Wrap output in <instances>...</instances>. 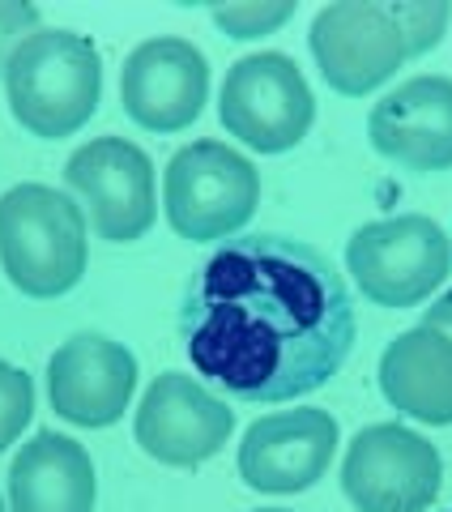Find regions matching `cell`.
Masks as SVG:
<instances>
[{
  "instance_id": "1",
  "label": "cell",
  "mask_w": 452,
  "mask_h": 512,
  "mask_svg": "<svg viewBox=\"0 0 452 512\" xmlns=\"http://www.w3.org/2000/svg\"><path fill=\"white\" fill-rule=\"evenodd\" d=\"M354 299L320 248L295 235H235L188 278L180 342L192 372L235 402H295L342 372Z\"/></svg>"
},
{
  "instance_id": "2",
  "label": "cell",
  "mask_w": 452,
  "mask_h": 512,
  "mask_svg": "<svg viewBox=\"0 0 452 512\" xmlns=\"http://www.w3.org/2000/svg\"><path fill=\"white\" fill-rule=\"evenodd\" d=\"M452 22L444 0H342L312 18V56L346 99L380 90L406 60L431 52Z\"/></svg>"
},
{
  "instance_id": "3",
  "label": "cell",
  "mask_w": 452,
  "mask_h": 512,
  "mask_svg": "<svg viewBox=\"0 0 452 512\" xmlns=\"http://www.w3.org/2000/svg\"><path fill=\"white\" fill-rule=\"evenodd\" d=\"M9 111L30 137L60 141L90 124L103 99L99 47L77 30H35L5 64Z\"/></svg>"
},
{
  "instance_id": "4",
  "label": "cell",
  "mask_w": 452,
  "mask_h": 512,
  "mask_svg": "<svg viewBox=\"0 0 452 512\" xmlns=\"http://www.w3.org/2000/svg\"><path fill=\"white\" fill-rule=\"evenodd\" d=\"M90 239L82 205L47 184L0 197V265L26 299H60L86 278Z\"/></svg>"
},
{
  "instance_id": "5",
  "label": "cell",
  "mask_w": 452,
  "mask_h": 512,
  "mask_svg": "<svg viewBox=\"0 0 452 512\" xmlns=\"http://www.w3.org/2000/svg\"><path fill=\"white\" fill-rule=\"evenodd\" d=\"M261 205V171L226 141H192L175 150L163 175V210L188 244H226Z\"/></svg>"
},
{
  "instance_id": "6",
  "label": "cell",
  "mask_w": 452,
  "mask_h": 512,
  "mask_svg": "<svg viewBox=\"0 0 452 512\" xmlns=\"http://www.w3.org/2000/svg\"><path fill=\"white\" fill-rule=\"evenodd\" d=\"M218 120L256 154H286L312 133L316 94L308 77L282 52H256L226 69Z\"/></svg>"
},
{
  "instance_id": "7",
  "label": "cell",
  "mask_w": 452,
  "mask_h": 512,
  "mask_svg": "<svg viewBox=\"0 0 452 512\" xmlns=\"http://www.w3.org/2000/svg\"><path fill=\"white\" fill-rule=\"evenodd\" d=\"M452 252L440 222L427 214H397L363 222L346 244V269L359 291L380 308H414L448 278Z\"/></svg>"
},
{
  "instance_id": "8",
  "label": "cell",
  "mask_w": 452,
  "mask_h": 512,
  "mask_svg": "<svg viewBox=\"0 0 452 512\" xmlns=\"http://www.w3.org/2000/svg\"><path fill=\"white\" fill-rule=\"evenodd\" d=\"M440 483V448L401 423L363 427L342 461V491L359 512H427Z\"/></svg>"
},
{
  "instance_id": "9",
  "label": "cell",
  "mask_w": 452,
  "mask_h": 512,
  "mask_svg": "<svg viewBox=\"0 0 452 512\" xmlns=\"http://www.w3.org/2000/svg\"><path fill=\"white\" fill-rule=\"evenodd\" d=\"M64 180L86 205L90 227L107 244H137L154 227V163L124 137H94L64 163Z\"/></svg>"
},
{
  "instance_id": "10",
  "label": "cell",
  "mask_w": 452,
  "mask_h": 512,
  "mask_svg": "<svg viewBox=\"0 0 452 512\" xmlns=\"http://www.w3.org/2000/svg\"><path fill=\"white\" fill-rule=\"evenodd\" d=\"M235 431V410L209 393L197 376L163 372L150 389H145L137 406L133 436L141 453L158 461V466L192 470L218 457Z\"/></svg>"
},
{
  "instance_id": "11",
  "label": "cell",
  "mask_w": 452,
  "mask_h": 512,
  "mask_svg": "<svg viewBox=\"0 0 452 512\" xmlns=\"http://www.w3.org/2000/svg\"><path fill=\"white\" fill-rule=\"evenodd\" d=\"M209 60L188 39H145L120 69L124 116L145 133H184L205 111Z\"/></svg>"
},
{
  "instance_id": "12",
  "label": "cell",
  "mask_w": 452,
  "mask_h": 512,
  "mask_svg": "<svg viewBox=\"0 0 452 512\" xmlns=\"http://www.w3.org/2000/svg\"><path fill=\"white\" fill-rule=\"evenodd\" d=\"M342 444V427L329 410H278L244 431L239 444V478L265 495H295L316 487L329 474V461Z\"/></svg>"
},
{
  "instance_id": "13",
  "label": "cell",
  "mask_w": 452,
  "mask_h": 512,
  "mask_svg": "<svg viewBox=\"0 0 452 512\" xmlns=\"http://www.w3.org/2000/svg\"><path fill=\"white\" fill-rule=\"evenodd\" d=\"M137 393V355L103 333H73L47 363L52 410L73 427H111Z\"/></svg>"
},
{
  "instance_id": "14",
  "label": "cell",
  "mask_w": 452,
  "mask_h": 512,
  "mask_svg": "<svg viewBox=\"0 0 452 512\" xmlns=\"http://www.w3.org/2000/svg\"><path fill=\"white\" fill-rule=\"evenodd\" d=\"M371 150L414 175L452 171V77L423 73L389 90L367 116Z\"/></svg>"
},
{
  "instance_id": "15",
  "label": "cell",
  "mask_w": 452,
  "mask_h": 512,
  "mask_svg": "<svg viewBox=\"0 0 452 512\" xmlns=\"http://www.w3.org/2000/svg\"><path fill=\"white\" fill-rule=\"evenodd\" d=\"M94 461L60 431H35L9 466V512H94Z\"/></svg>"
},
{
  "instance_id": "16",
  "label": "cell",
  "mask_w": 452,
  "mask_h": 512,
  "mask_svg": "<svg viewBox=\"0 0 452 512\" xmlns=\"http://www.w3.org/2000/svg\"><path fill=\"white\" fill-rule=\"evenodd\" d=\"M380 393L397 414L452 427V338L440 329H406L380 355Z\"/></svg>"
},
{
  "instance_id": "17",
  "label": "cell",
  "mask_w": 452,
  "mask_h": 512,
  "mask_svg": "<svg viewBox=\"0 0 452 512\" xmlns=\"http://www.w3.org/2000/svg\"><path fill=\"white\" fill-rule=\"evenodd\" d=\"M295 18V0H261V5H222L209 9V22H214L226 39H265L273 30H282Z\"/></svg>"
},
{
  "instance_id": "18",
  "label": "cell",
  "mask_w": 452,
  "mask_h": 512,
  "mask_svg": "<svg viewBox=\"0 0 452 512\" xmlns=\"http://www.w3.org/2000/svg\"><path fill=\"white\" fill-rule=\"evenodd\" d=\"M35 419V384L22 367L0 359V453L22 436Z\"/></svg>"
},
{
  "instance_id": "19",
  "label": "cell",
  "mask_w": 452,
  "mask_h": 512,
  "mask_svg": "<svg viewBox=\"0 0 452 512\" xmlns=\"http://www.w3.org/2000/svg\"><path fill=\"white\" fill-rule=\"evenodd\" d=\"M39 30V9L22 5V0H0V73H5L9 56Z\"/></svg>"
},
{
  "instance_id": "20",
  "label": "cell",
  "mask_w": 452,
  "mask_h": 512,
  "mask_svg": "<svg viewBox=\"0 0 452 512\" xmlns=\"http://www.w3.org/2000/svg\"><path fill=\"white\" fill-rule=\"evenodd\" d=\"M423 325H427V329H440L444 338H452V291L440 295V299H435L431 308L423 312Z\"/></svg>"
},
{
  "instance_id": "21",
  "label": "cell",
  "mask_w": 452,
  "mask_h": 512,
  "mask_svg": "<svg viewBox=\"0 0 452 512\" xmlns=\"http://www.w3.org/2000/svg\"><path fill=\"white\" fill-rule=\"evenodd\" d=\"M256 512H290V508H256Z\"/></svg>"
},
{
  "instance_id": "22",
  "label": "cell",
  "mask_w": 452,
  "mask_h": 512,
  "mask_svg": "<svg viewBox=\"0 0 452 512\" xmlns=\"http://www.w3.org/2000/svg\"><path fill=\"white\" fill-rule=\"evenodd\" d=\"M0 512H5V504H0Z\"/></svg>"
}]
</instances>
